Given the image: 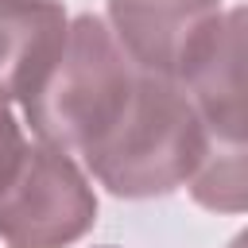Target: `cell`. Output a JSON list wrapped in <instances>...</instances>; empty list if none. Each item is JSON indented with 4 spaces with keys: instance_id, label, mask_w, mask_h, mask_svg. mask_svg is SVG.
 Masks as SVG:
<instances>
[{
    "instance_id": "6da1fadb",
    "label": "cell",
    "mask_w": 248,
    "mask_h": 248,
    "mask_svg": "<svg viewBox=\"0 0 248 248\" xmlns=\"http://www.w3.org/2000/svg\"><path fill=\"white\" fill-rule=\"evenodd\" d=\"M205 147L209 132L186 89L140 70L120 112L81 147V163L112 198L143 202L186 186Z\"/></svg>"
},
{
    "instance_id": "7a4b0ae2",
    "label": "cell",
    "mask_w": 248,
    "mask_h": 248,
    "mask_svg": "<svg viewBox=\"0 0 248 248\" xmlns=\"http://www.w3.org/2000/svg\"><path fill=\"white\" fill-rule=\"evenodd\" d=\"M136 78L140 66L124 54L108 23L85 12L66 23L54 58L43 66L19 105L39 143L81 155V147L120 112Z\"/></svg>"
},
{
    "instance_id": "3957f363",
    "label": "cell",
    "mask_w": 248,
    "mask_h": 248,
    "mask_svg": "<svg viewBox=\"0 0 248 248\" xmlns=\"http://www.w3.org/2000/svg\"><path fill=\"white\" fill-rule=\"evenodd\" d=\"M97 225V194L74 155L27 143L0 186L4 248H70Z\"/></svg>"
},
{
    "instance_id": "277c9868",
    "label": "cell",
    "mask_w": 248,
    "mask_h": 248,
    "mask_svg": "<svg viewBox=\"0 0 248 248\" xmlns=\"http://www.w3.org/2000/svg\"><path fill=\"white\" fill-rule=\"evenodd\" d=\"M221 0H108V31L124 54L155 78L178 81L217 31Z\"/></svg>"
},
{
    "instance_id": "5b68a950",
    "label": "cell",
    "mask_w": 248,
    "mask_h": 248,
    "mask_svg": "<svg viewBox=\"0 0 248 248\" xmlns=\"http://www.w3.org/2000/svg\"><path fill=\"white\" fill-rule=\"evenodd\" d=\"M205 132L225 143H244V8L221 16L217 31L178 78Z\"/></svg>"
},
{
    "instance_id": "8992f818",
    "label": "cell",
    "mask_w": 248,
    "mask_h": 248,
    "mask_svg": "<svg viewBox=\"0 0 248 248\" xmlns=\"http://www.w3.org/2000/svg\"><path fill=\"white\" fill-rule=\"evenodd\" d=\"M58 0H0V97L19 101L66 35Z\"/></svg>"
},
{
    "instance_id": "52a82bcc",
    "label": "cell",
    "mask_w": 248,
    "mask_h": 248,
    "mask_svg": "<svg viewBox=\"0 0 248 248\" xmlns=\"http://www.w3.org/2000/svg\"><path fill=\"white\" fill-rule=\"evenodd\" d=\"M190 198L213 213H240L244 209V143H225L209 136V147L190 174Z\"/></svg>"
},
{
    "instance_id": "ba28073f",
    "label": "cell",
    "mask_w": 248,
    "mask_h": 248,
    "mask_svg": "<svg viewBox=\"0 0 248 248\" xmlns=\"http://www.w3.org/2000/svg\"><path fill=\"white\" fill-rule=\"evenodd\" d=\"M23 147H27V140H23V128H19L16 112H12V101L0 97V186L12 178Z\"/></svg>"
},
{
    "instance_id": "9c48e42d",
    "label": "cell",
    "mask_w": 248,
    "mask_h": 248,
    "mask_svg": "<svg viewBox=\"0 0 248 248\" xmlns=\"http://www.w3.org/2000/svg\"><path fill=\"white\" fill-rule=\"evenodd\" d=\"M105 248H112V244H105Z\"/></svg>"
}]
</instances>
